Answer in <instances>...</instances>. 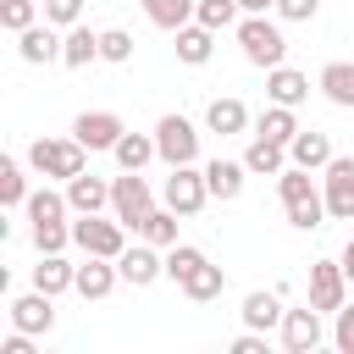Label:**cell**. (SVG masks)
<instances>
[{"label":"cell","mask_w":354,"mask_h":354,"mask_svg":"<svg viewBox=\"0 0 354 354\" xmlns=\"http://www.w3.org/2000/svg\"><path fill=\"white\" fill-rule=\"evenodd\" d=\"M343 299H348V271H343V260H315V266H310V304L337 315Z\"/></svg>","instance_id":"cell-9"},{"label":"cell","mask_w":354,"mask_h":354,"mask_svg":"<svg viewBox=\"0 0 354 354\" xmlns=\"http://www.w3.org/2000/svg\"><path fill=\"white\" fill-rule=\"evenodd\" d=\"M177 288H183L194 304H210V299H221V288H227V271H221V266H210V260H199V266H194V271H188Z\"/></svg>","instance_id":"cell-21"},{"label":"cell","mask_w":354,"mask_h":354,"mask_svg":"<svg viewBox=\"0 0 354 354\" xmlns=\"http://www.w3.org/2000/svg\"><path fill=\"white\" fill-rule=\"evenodd\" d=\"M343 271H348V282H354V238L343 243Z\"/></svg>","instance_id":"cell-44"},{"label":"cell","mask_w":354,"mask_h":354,"mask_svg":"<svg viewBox=\"0 0 354 354\" xmlns=\"http://www.w3.org/2000/svg\"><path fill=\"white\" fill-rule=\"evenodd\" d=\"M72 243L83 249V254H105V260H116L122 249H127V227L116 221V216H77L72 221Z\"/></svg>","instance_id":"cell-4"},{"label":"cell","mask_w":354,"mask_h":354,"mask_svg":"<svg viewBox=\"0 0 354 354\" xmlns=\"http://www.w3.org/2000/svg\"><path fill=\"white\" fill-rule=\"evenodd\" d=\"M288 160L293 166H304V171H326V160H332V138L326 133H293V144H288Z\"/></svg>","instance_id":"cell-18"},{"label":"cell","mask_w":354,"mask_h":354,"mask_svg":"<svg viewBox=\"0 0 354 354\" xmlns=\"http://www.w3.org/2000/svg\"><path fill=\"white\" fill-rule=\"evenodd\" d=\"M282 348H288V354H310V348H321V310H315V304L282 315Z\"/></svg>","instance_id":"cell-13"},{"label":"cell","mask_w":354,"mask_h":354,"mask_svg":"<svg viewBox=\"0 0 354 354\" xmlns=\"http://www.w3.org/2000/svg\"><path fill=\"white\" fill-rule=\"evenodd\" d=\"M243 177H249L243 160H210V166H205L210 199H238V194H243Z\"/></svg>","instance_id":"cell-23"},{"label":"cell","mask_w":354,"mask_h":354,"mask_svg":"<svg viewBox=\"0 0 354 354\" xmlns=\"http://www.w3.org/2000/svg\"><path fill=\"white\" fill-rule=\"evenodd\" d=\"M0 205H28V177H22V160H0Z\"/></svg>","instance_id":"cell-33"},{"label":"cell","mask_w":354,"mask_h":354,"mask_svg":"<svg viewBox=\"0 0 354 354\" xmlns=\"http://www.w3.org/2000/svg\"><path fill=\"white\" fill-rule=\"evenodd\" d=\"M238 11H243L238 0H199L194 22H205V28H216V33H221V28H238Z\"/></svg>","instance_id":"cell-35"},{"label":"cell","mask_w":354,"mask_h":354,"mask_svg":"<svg viewBox=\"0 0 354 354\" xmlns=\"http://www.w3.org/2000/svg\"><path fill=\"white\" fill-rule=\"evenodd\" d=\"M321 94L343 111H354V61H326L321 66Z\"/></svg>","instance_id":"cell-24"},{"label":"cell","mask_w":354,"mask_h":354,"mask_svg":"<svg viewBox=\"0 0 354 354\" xmlns=\"http://www.w3.org/2000/svg\"><path fill=\"white\" fill-rule=\"evenodd\" d=\"M155 210V194H149V183L138 177V171H122L116 183H111V216L122 221V227H144V216Z\"/></svg>","instance_id":"cell-5"},{"label":"cell","mask_w":354,"mask_h":354,"mask_svg":"<svg viewBox=\"0 0 354 354\" xmlns=\"http://www.w3.org/2000/svg\"><path fill=\"white\" fill-rule=\"evenodd\" d=\"M116 282H122V271H116V260H105V254H88V260L77 266V293H83V299H105Z\"/></svg>","instance_id":"cell-17"},{"label":"cell","mask_w":354,"mask_h":354,"mask_svg":"<svg viewBox=\"0 0 354 354\" xmlns=\"http://www.w3.org/2000/svg\"><path fill=\"white\" fill-rule=\"evenodd\" d=\"M83 17V0H44V22H55V28H72Z\"/></svg>","instance_id":"cell-39"},{"label":"cell","mask_w":354,"mask_h":354,"mask_svg":"<svg viewBox=\"0 0 354 354\" xmlns=\"http://www.w3.org/2000/svg\"><path fill=\"white\" fill-rule=\"evenodd\" d=\"M232 354H266V337H260V332L249 326L243 337H232Z\"/></svg>","instance_id":"cell-42"},{"label":"cell","mask_w":354,"mask_h":354,"mask_svg":"<svg viewBox=\"0 0 354 354\" xmlns=\"http://www.w3.org/2000/svg\"><path fill=\"white\" fill-rule=\"evenodd\" d=\"M210 50H216V28H205V22L177 28V61H183V66H205Z\"/></svg>","instance_id":"cell-20"},{"label":"cell","mask_w":354,"mask_h":354,"mask_svg":"<svg viewBox=\"0 0 354 354\" xmlns=\"http://www.w3.org/2000/svg\"><path fill=\"white\" fill-rule=\"evenodd\" d=\"M277 194H282V210H288V221H293L299 232H310V227L326 221V194L310 183L304 166L288 160V171H277Z\"/></svg>","instance_id":"cell-1"},{"label":"cell","mask_w":354,"mask_h":354,"mask_svg":"<svg viewBox=\"0 0 354 354\" xmlns=\"http://www.w3.org/2000/svg\"><path fill=\"white\" fill-rule=\"evenodd\" d=\"M271 11H277V17H282V22H310V17H315V11H321V0H277V6H271Z\"/></svg>","instance_id":"cell-40"},{"label":"cell","mask_w":354,"mask_h":354,"mask_svg":"<svg viewBox=\"0 0 354 354\" xmlns=\"http://www.w3.org/2000/svg\"><path fill=\"white\" fill-rule=\"evenodd\" d=\"M55 293H44V288H33V293H22V299H11V326L17 332H50L55 326V304H50Z\"/></svg>","instance_id":"cell-12"},{"label":"cell","mask_w":354,"mask_h":354,"mask_svg":"<svg viewBox=\"0 0 354 354\" xmlns=\"http://www.w3.org/2000/svg\"><path fill=\"white\" fill-rule=\"evenodd\" d=\"M160 199H166L177 216H199V210H205V199H210V183H205V171H194V166H171V177H166V188H160Z\"/></svg>","instance_id":"cell-8"},{"label":"cell","mask_w":354,"mask_h":354,"mask_svg":"<svg viewBox=\"0 0 354 354\" xmlns=\"http://www.w3.org/2000/svg\"><path fill=\"white\" fill-rule=\"evenodd\" d=\"M83 144L77 138H33L28 144V166L39 171V177H61V183H72L77 171H83Z\"/></svg>","instance_id":"cell-3"},{"label":"cell","mask_w":354,"mask_h":354,"mask_svg":"<svg viewBox=\"0 0 354 354\" xmlns=\"http://www.w3.org/2000/svg\"><path fill=\"white\" fill-rule=\"evenodd\" d=\"M238 6H243V17H260V11H271L277 0H238Z\"/></svg>","instance_id":"cell-43"},{"label":"cell","mask_w":354,"mask_h":354,"mask_svg":"<svg viewBox=\"0 0 354 354\" xmlns=\"http://www.w3.org/2000/svg\"><path fill=\"white\" fill-rule=\"evenodd\" d=\"M100 61H116V66L133 61V33L127 28H105L100 33Z\"/></svg>","instance_id":"cell-37"},{"label":"cell","mask_w":354,"mask_h":354,"mask_svg":"<svg viewBox=\"0 0 354 354\" xmlns=\"http://www.w3.org/2000/svg\"><path fill=\"white\" fill-rule=\"evenodd\" d=\"M238 44H243V61L249 66H282V55H288V39H282V28L277 22H266V11L260 17H238Z\"/></svg>","instance_id":"cell-2"},{"label":"cell","mask_w":354,"mask_h":354,"mask_svg":"<svg viewBox=\"0 0 354 354\" xmlns=\"http://www.w3.org/2000/svg\"><path fill=\"white\" fill-rule=\"evenodd\" d=\"M254 133H260V138H277V144H293V133H299V116H293V105H271V111H260Z\"/></svg>","instance_id":"cell-30"},{"label":"cell","mask_w":354,"mask_h":354,"mask_svg":"<svg viewBox=\"0 0 354 354\" xmlns=\"http://www.w3.org/2000/svg\"><path fill=\"white\" fill-rule=\"evenodd\" d=\"M122 133H127V127H122L116 111H83V116L72 122V138H77L83 149H116Z\"/></svg>","instance_id":"cell-10"},{"label":"cell","mask_w":354,"mask_h":354,"mask_svg":"<svg viewBox=\"0 0 354 354\" xmlns=\"http://www.w3.org/2000/svg\"><path fill=\"white\" fill-rule=\"evenodd\" d=\"M66 194H50V188H39V194H28V221H66Z\"/></svg>","instance_id":"cell-34"},{"label":"cell","mask_w":354,"mask_h":354,"mask_svg":"<svg viewBox=\"0 0 354 354\" xmlns=\"http://www.w3.org/2000/svg\"><path fill=\"white\" fill-rule=\"evenodd\" d=\"M39 6L44 0H0V28L6 33H28L39 22Z\"/></svg>","instance_id":"cell-32"},{"label":"cell","mask_w":354,"mask_h":354,"mask_svg":"<svg viewBox=\"0 0 354 354\" xmlns=\"http://www.w3.org/2000/svg\"><path fill=\"white\" fill-rule=\"evenodd\" d=\"M66 205H72V216H94V210L111 205V183H100L94 171H77L66 183Z\"/></svg>","instance_id":"cell-15"},{"label":"cell","mask_w":354,"mask_h":354,"mask_svg":"<svg viewBox=\"0 0 354 354\" xmlns=\"http://www.w3.org/2000/svg\"><path fill=\"white\" fill-rule=\"evenodd\" d=\"M111 155H116V166H122V171H144L160 149H155V133H149V138H144V133H122Z\"/></svg>","instance_id":"cell-25"},{"label":"cell","mask_w":354,"mask_h":354,"mask_svg":"<svg viewBox=\"0 0 354 354\" xmlns=\"http://www.w3.org/2000/svg\"><path fill=\"white\" fill-rule=\"evenodd\" d=\"M332 343H337L343 354H354V304H343V310H337V326H332Z\"/></svg>","instance_id":"cell-41"},{"label":"cell","mask_w":354,"mask_h":354,"mask_svg":"<svg viewBox=\"0 0 354 354\" xmlns=\"http://www.w3.org/2000/svg\"><path fill=\"white\" fill-rule=\"evenodd\" d=\"M194 11H199V0H144V17H149L155 28H166V33L188 28V22H194Z\"/></svg>","instance_id":"cell-26"},{"label":"cell","mask_w":354,"mask_h":354,"mask_svg":"<svg viewBox=\"0 0 354 354\" xmlns=\"http://www.w3.org/2000/svg\"><path fill=\"white\" fill-rule=\"evenodd\" d=\"M72 243V227L66 221H33V249L39 254H61Z\"/></svg>","instance_id":"cell-36"},{"label":"cell","mask_w":354,"mask_h":354,"mask_svg":"<svg viewBox=\"0 0 354 354\" xmlns=\"http://www.w3.org/2000/svg\"><path fill=\"white\" fill-rule=\"evenodd\" d=\"M321 194H326V216L332 221H354V155H332L326 160Z\"/></svg>","instance_id":"cell-7"},{"label":"cell","mask_w":354,"mask_h":354,"mask_svg":"<svg viewBox=\"0 0 354 354\" xmlns=\"http://www.w3.org/2000/svg\"><path fill=\"white\" fill-rule=\"evenodd\" d=\"M243 166H249V171H266V177H277V171H288V144H277V138H260V133H254V144H249Z\"/></svg>","instance_id":"cell-28"},{"label":"cell","mask_w":354,"mask_h":354,"mask_svg":"<svg viewBox=\"0 0 354 354\" xmlns=\"http://www.w3.org/2000/svg\"><path fill=\"white\" fill-rule=\"evenodd\" d=\"M33 288H44V293H66V288H77V266H66L61 254H44V260L33 266Z\"/></svg>","instance_id":"cell-29"},{"label":"cell","mask_w":354,"mask_h":354,"mask_svg":"<svg viewBox=\"0 0 354 354\" xmlns=\"http://www.w3.org/2000/svg\"><path fill=\"white\" fill-rule=\"evenodd\" d=\"M266 94H271V105H304V100H310V77L282 61V66L266 72Z\"/></svg>","instance_id":"cell-16"},{"label":"cell","mask_w":354,"mask_h":354,"mask_svg":"<svg viewBox=\"0 0 354 354\" xmlns=\"http://www.w3.org/2000/svg\"><path fill=\"white\" fill-rule=\"evenodd\" d=\"M138 232H144L155 249H171V243H177V210H171V205H166V210H149Z\"/></svg>","instance_id":"cell-31"},{"label":"cell","mask_w":354,"mask_h":354,"mask_svg":"<svg viewBox=\"0 0 354 354\" xmlns=\"http://www.w3.org/2000/svg\"><path fill=\"white\" fill-rule=\"evenodd\" d=\"M155 149H160V160L166 166H194V155H199V133H194V122L188 116H160L155 122Z\"/></svg>","instance_id":"cell-6"},{"label":"cell","mask_w":354,"mask_h":354,"mask_svg":"<svg viewBox=\"0 0 354 354\" xmlns=\"http://www.w3.org/2000/svg\"><path fill=\"white\" fill-rule=\"evenodd\" d=\"M116 271H122V282L149 288L155 277H166V260H160V254H155V243L144 238V243H133V249H122V254H116Z\"/></svg>","instance_id":"cell-11"},{"label":"cell","mask_w":354,"mask_h":354,"mask_svg":"<svg viewBox=\"0 0 354 354\" xmlns=\"http://www.w3.org/2000/svg\"><path fill=\"white\" fill-rule=\"evenodd\" d=\"M238 315H243V326H254V332H271V326H282V315H288V310H282V293H266V288H254V293L243 299V310H238Z\"/></svg>","instance_id":"cell-19"},{"label":"cell","mask_w":354,"mask_h":354,"mask_svg":"<svg viewBox=\"0 0 354 354\" xmlns=\"http://www.w3.org/2000/svg\"><path fill=\"white\" fill-rule=\"evenodd\" d=\"M100 55V33H88V28H66V44H61V66H72V72H83L88 61Z\"/></svg>","instance_id":"cell-27"},{"label":"cell","mask_w":354,"mask_h":354,"mask_svg":"<svg viewBox=\"0 0 354 354\" xmlns=\"http://www.w3.org/2000/svg\"><path fill=\"white\" fill-rule=\"evenodd\" d=\"M199 260H205V249H194V243H171V249H166V277H171V282H183Z\"/></svg>","instance_id":"cell-38"},{"label":"cell","mask_w":354,"mask_h":354,"mask_svg":"<svg viewBox=\"0 0 354 354\" xmlns=\"http://www.w3.org/2000/svg\"><path fill=\"white\" fill-rule=\"evenodd\" d=\"M61 44H66V39L55 33V22H44V28L33 22L28 33H17V55H22L28 66H44V61H61Z\"/></svg>","instance_id":"cell-14"},{"label":"cell","mask_w":354,"mask_h":354,"mask_svg":"<svg viewBox=\"0 0 354 354\" xmlns=\"http://www.w3.org/2000/svg\"><path fill=\"white\" fill-rule=\"evenodd\" d=\"M205 127H210V133H221V138H227V133H243V127H249V105H243V100H232V94H221V100H210Z\"/></svg>","instance_id":"cell-22"}]
</instances>
